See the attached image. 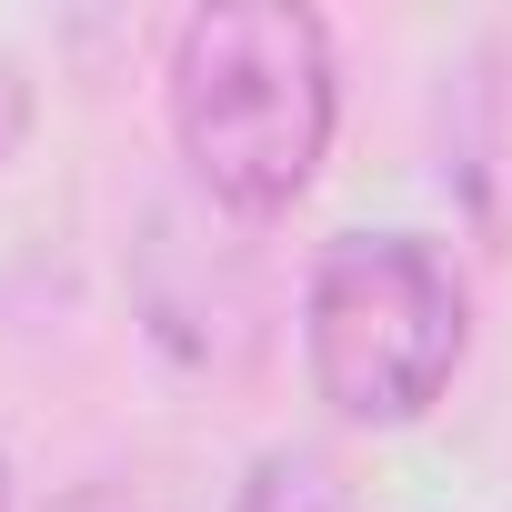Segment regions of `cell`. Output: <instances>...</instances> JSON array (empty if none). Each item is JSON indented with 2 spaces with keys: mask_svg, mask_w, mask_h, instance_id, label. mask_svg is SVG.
Here are the masks:
<instances>
[{
  "mask_svg": "<svg viewBox=\"0 0 512 512\" xmlns=\"http://www.w3.org/2000/svg\"><path fill=\"white\" fill-rule=\"evenodd\" d=\"M231 512H352V492H342V472L312 462V452H262L251 482L231 492Z\"/></svg>",
  "mask_w": 512,
  "mask_h": 512,
  "instance_id": "3957f363",
  "label": "cell"
},
{
  "mask_svg": "<svg viewBox=\"0 0 512 512\" xmlns=\"http://www.w3.org/2000/svg\"><path fill=\"white\" fill-rule=\"evenodd\" d=\"M21 131H31V81H21V61H0V171H11Z\"/></svg>",
  "mask_w": 512,
  "mask_h": 512,
  "instance_id": "277c9868",
  "label": "cell"
},
{
  "mask_svg": "<svg viewBox=\"0 0 512 512\" xmlns=\"http://www.w3.org/2000/svg\"><path fill=\"white\" fill-rule=\"evenodd\" d=\"M312 382L342 422H422L462 362V282L422 231H342L302 302Z\"/></svg>",
  "mask_w": 512,
  "mask_h": 512,
  "instance_id": "7a4b0ae2",
  "label": "cell"
},
{
  "mask_svg": "<svg viewBox=\"0 0 512 512\" xmlns=\"http://www.w3.org/2000/svg\"><path fill=\"white\" fill-rule=\"evenodd\" d=\"M0 512H11V462H0Z\"/></svg>",
  "mask_w": 512,
  "mask_h": 512,
  "instance_id": "5b68a950",
  "label": "cell"
},
{
  "mask_svg": "<svg viewBox=\"0 0 512 512\" xmlns=\"http://www.w3.org/2000/svg\"><path fill=\"white\" fill-rule=\"evenodd\" d=\"M171 131L211 201L282 211L332 151V31L292 0H211L171 41Z\"/></svg>",
  "mask_w": 512,
  "mask_h": 512,
  "instance_id": "6da1fadb",
  "label": "cell"
}]
</instances>
